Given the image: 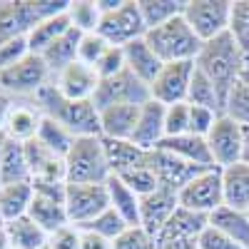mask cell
<instances>
[{
  "instance_id": "28",
  "label": "cell",
  "mask_w": 249,
  "mask_h": 249,
  "mask_svg": "<svg viewBox=\"0 0 249 249\" xmlns=\"http://www.w3.org/2000/svg\"><path fill=\"white\" fill-rule=\"evenodd\" d=\"M210 227L227 234L232 242H237L242 249H249V214L232 210V207L222 204L219 210L210 214Z\"/></svg>"
},
{
  "instance_id": "47",
  "label": "cell",
  "mask_w": 249,
  "mask_h": 249,
  "mask_svg": "<svg viewBox=\"0 0 249 249\" xmlns=\"http://www.w3.org/2000/svg\"><path fill=\"white\" fill-rule=\"evenodd\" d=\"M82 244V232H80V227L75 224H68V227H62V230L53 232L48 237V247L50 249H80Z\"/></svg>"
},
{
  "instance_id": "24",
  "label": "cell",
  "mask_w": 249,
  "mask_h": 249,
  "mask_svg": "<svg viewBox=\"0 0 249 249\" xmlns=\"http://www.w3.org/2000/svg\"><path fill=\"white\" fill-rule=\"evenodd\" d=\"M28 217L43 230L48 237L62 227H68L70 219H68V210H65V202L60 199H53V197H43V195H35L33 197V204L28 210Z\"/></svg>"
},
{
  "instance_id": "3",
  "label": "cell",
  "mask_w": 249,
  "mask_h": 249,
  "mask_svg": "<svg viewBox=\"0 0 249 249\" xmlns=\"http://www.w3.org/2000/svg\"><path fill=\"white\" fill-rule=\"evenodd\" d=\"M70 0H3L0 3V45L25 37L37 23L68 13Z\"/></svg>"
},
{
  "instance_id": "1",
  "label": "cell",
  "mask_w": 249,
  "mask_h": 249,
  "mask_svg": "<svg viewBox=\"0 0 249 249\" xmlns=\"http://www.w3.org/2000/svg\"><path fill=\"white\" fill-rule=\"evenodd\" d=\"M35 100L40 112L62 124L72 137H100V110L92 100H70L53 82H48Z\"/></svg>"
},
{
  "instance_id": "53",
  "label": "cell",
  "mask_w": 249,
  "mask_h": 249,
  "mask_svg": "<svg viewBox=\"0 0 249 249\" xmlns=\"http://www.w3.org/2000/svg\"><path fill=\"white\" fill-rule=\"evenodd\" d=\"M0 249H10V237H8V230L3 222H0Z\"/></svg>"
},
{
  "instance_id": "12",
  "label": "cell",
  "mask_w": 249,
  "mask_h": 249,
  "mask_svg": "<svg viewBox=\"0 0 249 249\" xmlns=\"http://www.w3.org/2000/svg\"><path fill=\"white\" fill-rule=\"evenodd\" d=\"M179 207L184 210H192L199 214L210 217L214 210L224 204V187H222V170L212 167L202 172L199 177H195L190 184H184L177 192Z\"/></svg>"
},
{
  "instance_id": "49",
  "label": "cell",
  "mask_w": 249,
  "mask_h": 249,
  "mask_svg": "<svg viewBox=\"0 0 249 249\" xmlns=\"http://www.w3.org/2000/svg\"><path fill=\"white\" fill-rule=\"evenodd\" d=\"M197 247L199 249H242L237 242H232L227 234L214 230V227H207V230L197 237Z\"/></svg>"
},
{
  "instance_id": "7",
  "label": "cell",
  "mask_w": 249,
  "mask_h": 249,
  "mask_svg": "<svg viewBox=\"0 0 249 249\" xmlns=\"http://www.w3.org/2000/svg\"><path fill=\"white\" fill-rule=\"evenodd\" d=\"M97 33L115 48H124V45L135 43V40L144 37L147 28H144L137 0H122L115 10L102 13Z\"/></svg>"
},
{
  "instance_id": "18",
  "label": "cell",
  "mask_w": 249,
  "mask_h": 249,
  "mask_svg": "<svg viewBox=\"0 0 249 249\" xmlns=\"http://www.w3.org/2000/svg\"><path fill=\"white\" fill-rule=\"evenodd\" d=\"M102 144H105V155H107V164L112 175H124L130 170L137 167H150L152 164V152L137 147L130 140H105L102 137Z\"/></svg>"
},
{
  "instance_id": "35",
  "label": "cell",
  "mask_w": 249,
  "mask_h": 249,
  "mask_svg": "<svg viewBox=\"0 0 249 249\" xmlns=\"http://www.w3.org/2000/svg\"><path fill=\"white\" fill-rule=\"evenodd\" d=\"M197 68V65H195ZM187 105H195V107H207V110H214V112H224V102L217 92V88L212 85V80L202 75L199 70H195L192 77V85L190 92H187Z\"/></svg>"
},
{
  "instance_id": "43",
  "label": "cell",
  "mask_w": 249,
  "mask_h": 249,
  "mask_svg": "<svg viewBox=\"0 0 249 249\" xmlns=\"http://www.w3.org/2000/svg\"><path fill=\"white\" fill-rule=\"evenodd\" d=\"M187 132H190V105L179 102L164 107V137H179Z\"/></svg>"
},
{
  "instance_id": "42",
  "label": "cell",
  "mask_w": 249,
  "mask_h": 249,
  "mask_svg": "<svg viewBox=\"0 0 249 249\" xmlns=\"http://www.w3.org/2000/svg\"><path fill=\"white\" fill-rule=\"evenodd\" d=\"M107 48H110V43L100 33H82L80 48H77V60L85 62V65H90V68H95Z\"/></svg>"
},
{
  "instance_id": "10",
  "label": "cell",
  "mask_w": 249,
  "mask_h": 249,
  "mask_svg": "<svg viewBox=\"0 0 249 249\" xmlns=\"http://www.w3.org/2000/svg\"><path fill=\"white\" fill-rule=\"evenodd\" d=\"M207 147H210L214 167L227 170L232 164L242 162V147H244V124L232 120L230 115H219L210 135L204 137Z\"/></svg>"
},
{
  "instance_id": "32",
  "label": "cell",
  "mask_w": 249,
  "mask_h": 249,
  "mask_svg": "<svg viewBox=\"0 0 249 249\" xmlns=\"http://www.w3.org/2000/svg\"><path fill=\"white\" fill-rule=\"evenodd\" d=\"M105 184H107V192H110V207L112 210L130 227L140 224V195H135L130 187L115 175H110V179Z\"/></svg>"
},
{
  "instance_id": "40",
  "label": "cell",
  "mask_w": 249,
  "mask_h": 249,
  "mask_svg": "<svg viewBox=\"0 0 249 249\" xmlns=\"http://www.w3.org/2000/svg\"><path fill=\"white\" fill-rule=\"evenodd\" d=\"M127 222H124L112 207H107L105 212H102L100 217H95L90 224H85V227H80V230H90V232H95V234H100V237H105V239H110V242H115L124 230H127Z\"/></svg>"
},
{
  "instance_id": "54",
  "label": "cell",
  "mask_w": 249,
  "mask_h": 249,
  "mask_svg": "<svg viewBox=\"0 0 249 249\" xmlns=\"http://www.w3.org/2000/svg\"><path fill=\"white\" fill-rule=\"evenodd\" d=\"M242 162L249 164V127H244V147H242Z\"/></svg>"
},
{
  "instance_id": "2",
  "label": "cell",
  "mask_w": 249,
  "mask_h": 249,
  "mask_svg": "<svg viewBox=\"0 0 249 249\" xmlns=\"http://www.w3.org/2000/svg\"><path fill=\"white\" fill-rule=\"evenodd\" d=\"M195 65H197V70L202 75H207L212 80V85L217 88L222 102H227V95H230L237 77L247 68V57L237 48L232 35L224 33V35H219V37H214V40H210V43L202 45Z\"/></svg>"
},
{
  "instance_id": "29",
  "label": "cell",
  "mask_w": 249,
  "mask_h": 249,
  "mask_svg": "<svg viewBox=\"0 0 249 249\" xmlns=\"http://www.w3.org/2000/svg\"><path fill=\"white\" fill-rule=\"evenodd\" d=\"M70 28H72V25H70L68 13H60V15H53V18L43 20V23H37V25L25 35L28 50H30L33 55H43V53L55 43V40H57L60 35H65Z\"/></svg>"
},
{
  "instance_id": "15",
  "label": "cell",
  "mask_w": 249,
  "mask_h": 249,
  "mask_svg": "<svg viewBox=\"0 0 249 249\" xmlns=\"http://www.w3.org/2000/svg\"><path fill=\"white\" fill-rule=\"evenodd\" d=\"M152 170L157 175L160 187H167V190H172V192H179L184 184H190L195 177H199L202 172L212 170V167H199V164L184 162V160H179L170 152L155 150L152 152Z\"/></svg>"
},
{
  "instance_id": "21",
  "label": "cell",
  "mask_w": 249,
  "mask_h": 249,
  "mask_svg": "<svg viewBox=\"0 0 249 249\" xmlns=\"http://www.w3.org/2000/svg\"><path fill=\"white\" fill-rule=\"evenodd\" d=\"M122 50H124V68H127L132 75H137L144 85H152L164 62L155 55V50L147 45V40L140 37V40H135V43L124 45Z\"/></svg>"
},
{
  "instance_id": "34",
  "label": "cell",
  "mask_w": 249,
  "mask_h": 249,
  "mask_svg": "<svg viewBox=\"0 0 249 249\" xmlns=\"http://www.w3.org/2000/svg\"><path fill=\"white\" fill-rule=\"evenodd\" d=\"M144 28L152 30L184 13V0H137Z\"/></svg>"
},
{
  "instance_id": "5",
  "label": "cell",
  "mask_w": 249,
  "mask_h": 249,
  "mask_svg": "<svg viewBox=\"0 0 249 249\" xmlns=\"http://www.w3.org/2000/svg\"><path fill=\"white\" fill-rule=\"evenodd\" d=\"M147 45L155 50V55L162 62H182V60H197L202 50V40L195 35V30L187 25V20L179 15L160 28H152L144 33Z\"/></svg>"
},
{
  "instance_id": "51",
  "label": "cell",
  "mask_w": 249,
  "mask_h": 249,
  "mask_svg": "<svg viewBox=\"0 0 249 249\" xmlns=\"http://www.w3.org/2000/svg\"><path fill=\"white\" fill-rule=\"evenodd\" d=\"M157 249H199L197 239H157Z\"/></svg>"
},
{
  "instance_id": "19",
  "label": "cell",
  "mask_w": 249,
  "mask_h": 249,
  "mask_svg": "<svg viewBox=\"0 0 249 249\" xmlns=\"http://www.w3.org/2000/svg\"><path fill=\"white\" fill-rule=\"evenodd\" d=\"M25 150H28V164H30V182L33 179H40V182H68V177H65V157L50 152L37 140L25 142Z\"/></svg>"
},
{
  "instance_id": "58",
  "label": "cell",
  "mask_w": 249,
  "mask_h": 249,
  "mask_svg": "<svg viewBox=\"0 0 249 249\" xmlns=\"http://www.w3.org/2000/svg\"><path fill=\"white\" fill-rule=\"evenodd\" d=\"M247 214H249V212H247Z\"/></svg>"
},
{
  "instance_id": "6",
  "label": "cell",
  "mask_w": 249,
  "mask_h": 249,
  "mask_svg": "<svg viewBox=\"0 0 249 249\" xmlns=\"http://www.w3.org/2000/svg\"><path fill=\"white\" fill-rule=\"evenodd\" d=\"M230 13L232 0H187L182 18L202 43H210L230 30Z\"/></svg>"
},
{
  "instance_id": "25",
  "label": "cell",
  "mask_w": 249,
  "mask_h": 249,
  "mask_svg": "<svg viewBox=\"0 0 249 249\" xmlns=\"http://www.w3.org/2000/svg\"><path fill=\"white\" fill-rule=\"evenodd\" d=\"M224 187V204L239 212H249V164L237 162L232 167L222 170Z\"/></svg>"
},
{
  "instance_id": "9",
  "label": "cell",
  "mask_w": 249,
  "mask_h": 249,
  "mask_svg": "<svg viewBox=\"0 0 249 249\" xmlns=\"http://www.w3.org/2000/svg\"><path fill=\"white\" fill-rule=\"evenodd\" d=\"M50 68L40 55L28 53L15 65L0 70V90L15 95H37L50 82Z\"/></svg>"
},
{
  "instance_id": "27",
  "label": "cell",
  "mask_w": 249,
  "mask_h": 249,
  "mask_svg": "<svg viewBox=\"0 0 249 249\" xmlns=\"http://www.w3.org/2000/svg\"><path fill=\"white\" fill-rule=\"evenodd\" d=\"M35 190L30 182H18V184H3L0 187V222H13L25 217L30 204H33Z\"/></svg>"
},
{
  "instance_id": "22",
  "label": "cell",
  "mask_w": 249,
  "mask_h": 249,
  "mask_svg": "<svg viewBox=\"0 0 249 249\" xmlns=\"http://www.w3.org/2000/svg\"><path fill=\"white\" fill-rule=\"evenodd\" d=\"M162 152H170L184 162H192V164H199V167H214L212 162V155H210V147H207V140L204 137H197V135H179V137H164L160 142ZM219 170V167H217Z\"/></svg>"
},
{
  "instance_id": "11",
  "label": "cell",
  "mask_w": 249,
  "mask_h": 249,
  "mask_svg": "<svg viewBox=\"0 0 249 249\" xmlns=\"http://www.w3.org/2000/svg\"><path fill=\"white\" fill-rule=\"evenodd\" d=\"M195 60H182V62H164L160 75L150 85V100L160 102V105L170 107L187 102V92H190L192 77H195Z\"/></svg>"
},
{
  "instance_id": "57",
  "label": "cell",
  "mask_w": 249,
  "mask_h": 249,
  "mask_svg": "<svg viewBox=\"0 0 249 249\" xmlns=\"http://www.w3.org/2000/svg\"><path fill=\"white\" fill-rule=\"evenodd\" d=\"M247 65H249V60H247Z\"/></svg>"
},
{
  "instance_id": "38",
  "label": "cell",
  "mask_w": 249,
  "mask_h": 249,
  "mask_svg": "<svg viewBox=\"0 0 249 249\" xmlns=\"http://www.w3.org/2000/svg\"><path fill=\"white\" fill-rule=\"evenodd\" d=\"M70 25L80 33H97L102 13L97 8V0H70L68 5Z\"/></svg>"
},
{
  "instance_id": "41",
  "label": "cell",
  "mask_w": 249,
  "mask_h": 249,
  "mask_svg": "<svg viewBox=\"0 0 249 249\" xmlns=\"http://www.w3.org/2000/svg\"><path fill=\"white\" fill-rule=\"evenodd\" d=\"M115 177H120V179H122L124 184H127L135 195H140V197L155 192L157 187H160L157 175H155V170H152V164H150V167H137V170H130V172H124V175H115Z\"/></svg>"
},
{
  "instance_id": "14",
  "label": "cell",
  "mask_w": 249,
  "mask_h": 249,
  "mask_svg": "<svg viewBox=\"0 0 249 249\" xmlns=\"http://www.w3.org/2000/svg\"><path fill=\"white\" fill-rule=\"evenodd\" d=\"M177 207H179L177 192L167 190V187H157L155 192L140 197V227L157 239Z\"/></svg>"
},
{
  "instance_id": "52",
  "label": "cell",
  "mask_w": 249,
  "mask_h": 249,
  "mask_svg": "<svg viewBox=\"0 0 249 249\" xmlns=\"http://www.w3.org/2000/svg\"><path fill=\"white\" fill-rule=\"evenodd\" d=\"M10 110H13V102H10L8 92L0 90V135H3V130H5V120H8Z\"/></svg>"
},
{
  "instance_id": "45",
  "label": "cell",
  "mask_w": 249,
  "mask_h": 249,
  "mask_svg": "<svg viewBox=\"0 0 249 249\" xmlns=\"http://www.w3.org/2000/svg\"><path fill=\"white\" fill-rule=\"evenodd\" d=\"M217 117H219V112H214V110L190 105V135L207 137V135H210V130L214 127Z\"/></svg>"
},
{
  "instance_id": "8",
  "label": "cell",
  "mask_w": 249,
  "mask_h": 249,
  "mask_svg": "<svg viewBox=\"0 0 249 249\" xmlns=\"http://www.w3.org/2000/svg\"><path fill=\"white\" fill-rule=\"evenodd\" d=\"M147 100H150V85H144L127 68L112 77L100 80V88L92 97L97 110L115 107V105H144Z\"/></svg>"
},
{
  "instance_id": "16",
  "label": "cell",
  "mask_w": 249,
  "mask_h": 249,
  "mask_svg": "<svg viewBox=\"0 0 249 249\" xmlns=\"http://www.w3.org/2000/svg\"><path fill=\"white\" fill-rule=\"evenodd\" d=\"M53 85L70 100H92L100 88V75L95 68L75 60L72 65L60 70L53 80Z\"/></svg>"
},
{
  "instance_id": "46",
  "label": "cell",
  "mask_w": 249,
  "mask_h": 249,
  "mask_svg": "<svg viewBox=\"0 0 249 249\" xmlns=\"http://www.w3.org/2000/svg\"><path fill=\"white\" fill-rule=\"evenodd\" d=\"M95 70H97L100 80H105V77H112V75L122 72V70H124V50L110 45V48L105 50V55L100 57V62L95 65Z\"/></svg>"
},
{
  "instance_id": "23",
  "label": "cell",
  "mask_w": 249,
  "mask_h": 249,
  "mask_svg": "<svg viewBox=\"0 0 249 249\" xmlns=\"http://www.w3.org/2000/svg\"><path fill=\"white\" fill-rule=\"evenodd\" d=\"M0 182H3V184L30 182V164H28L25 142H15V140L5 137L3 155H0ZM3 184H0V187H3Z\"/></svg>"
},
{
  "instance_id": "33",
  "label": "cell",
  "mask_w": 249,
  "mask_h": 249,
  "mask_svg": "<svg viewBox=\"0 0 249 249\" xmlns=\"http://www.w3.org/2000/svg\"><path fill=\"white\" fill-rule=\"evenodd\" d=\"M5 230L15 249H43L48 244V234L28 214L20 219H13V222H5Z\"/></svg>"
},
{
  "instance_id": "48",
  "label": "cell",
  "mask_w": 249,
  "mask_h": 249,
  "mask_svg": "<svg viewBox=\"0 0 249 249\" xmlns=\"http://www.w3.org/2000/svg\"><path fill=\"white\" fill-rule=\"evenodd\" d=\"M28 53L30 50H28V40L25 37H18V40H10V43L0 45V70L15 65V62L23 60Z\"/></svg>"
},
{
  "instance_id": "17",
  "label": "cell",
  "mask_w": 249,
  "mask_h": 249,
  "mask_svg": "<svg viewBox=\"0 0 249 249\" xmlns=\"http://www.w3.org/2000/svg\"><path fill=\"white\" fill-rule=\"evenodd\" d=\"M164 140V105L155 100H147L144 105L140 107V117L135 124V132L130 137V142H135L137 147L142 150H157L160 142Z\"/></svg>"
},
{
  "instance_id": "4",
  "label": "cell",
  "mask_w": 249,
  "mask_h": 249,
  "mask_svg": "<svg viewBox=\"0 0 249 249\" xmlns=\"http://www.w3.org/2000/svg\"><path fill=\"white\" fill-rule=\"evenodd\" d=\"M110 164L102 137H75L65 155V177L70 184H105L110 179Z\"/></svg>"
},
{
  "instance_id": "31",
  "label": "cell",
  "mask_w": 249,
  "mask_h": 249,
  "mask_svg": "<svg viewBox=\"0 0 249 249\" xmlns=\"http://www.w3.org/2000/svg\"><path fill=\"white\" fill-rule=\"evenodd\" d=\"M80 37H82V33L80 30H75V28H70L65 35H60L55 43L40 55L45 60V65L50 68V72L53 75H57L60 70H65L68 65H72V62L77 60V48H80Z\"/></svg>"
},
{
  "instance_id": "44",
  "label": "cell",
  "mask_w": 249,
  "mask_h": 249,
  "mask_svg": "<svg viewBox=\"0 0 249 249\" xmlns=\"http://www.w3.org/2000/svg\"><path fill=\"white\" fill-rule=\"evenodd\" d=\"M112 249H157V239L147 230H142L140 224H135V227H127L112 242Z\"/></svg>"
},
{
  "instance_id": "36",
  "label": "cell",
  "mask_w": 249,
  "mask_h": 249,
  "mask_svg": "<svg viewBox=\"0 0 249 249\" xmlns=\"http://www.w3.org/2000/svg\"><path fill=\"white\" fill-rule=\"evenodd\" d=\"M224 115H230L239 124L249 127V65L244 68V72L237 77L234 88L230 90V95H227Z\"/></svg>"
},
{
  "instance_id": "20",
  "label": "cell",
  "mask_w": 249,
  "mask_h": 249,
  "mask_svg": "<svg viewBox=\"0 0 249 249\" xmlns=\"http://www.w3.org/2000/svg\"><path fill=\"white\" fill-rule=\"evenodd\" d=\"M142 105H115L100 110V137L105 140H130L140 117Z\"/></svg>"
},
{
  "instance_id": "56",
  "label": "cell",
  "mask_w": 249,
  "mask_h": 249,
  "mask_svg": "<svg viewBox=\"0 0 249 249\" xmlns=\"http://www.w3.org/2000/svg\"><path fill=\"white\" fill-rule=\"evenodd\" d=\"M43 249H50V247H48V244H45V247H43Z\"/></svg>"
},
{
  "instance_id": "50",
  "label": "cell",
  "mask_w": 249,
  "mask_h": 249,
  "mask_svg": "<svg viewBox=\"0 0 249 249\" xmlns=\"http://www.w3.org/2000/svg\"><path fill=\"white\" fill-rule=\"evenodd\" d=\"M80 232H82V244H80V249H112V242H110V239L100 237V234H95V232H90V230H80Z\"/></svg>"
},
{
  "instance_id": "37",
  "label": "cell",
  "mask_w": 249,
  "mask_h": 249,
  "mask_svg": "<svg viewBox=\"0 0 249 249\" xmlns=\"http://www.w3.org/2000/svg\"><path fill=\"white\" fill-rule=\"evenodd\" d=\"M35 140L43 144V147H48L50 152L60 155V157H65L68 150L72 147V142H75V137L62 127V124H57L55 120H50L45 115H43V120H40V127H37Z\"/></svg>"
},
{
  "instance_id": "26",
  "label": "cell",
  "mask_w": 249,
  "mask_h": 249,
  "mask_svg": "<svg viewBox=\"0 0 249 249\" xmlns=\"http://www.w3.org/2000/svg\"><path fill=\"white\" fill-rule=\"evenodd\" d=\"M207 227H210V217L177 207L170 222L164 224V230L160 232L157 239H197Z\"/></svg>"
},
{
  "instance_id": "39",
  "label": "cell",
  "mask_w": 249,
  "mask_h": 249,
  "mask_svg": "<svg viewBox=\"0 0 249 249\" xmlns=\"http://www.w3.org/2000/svg\"><path fill=\"white\" fill-rule=\"evenodd\" d=\"M232 40L237 43V48L244 53V57L249 60V0H234L232 3V13H230V30Z\"/></svg>"
},
{
  "instance_id": "13",
  "label": "cell",
  "mask_w": 249,
  "mask_h": 249,
  "mask_svg": "<svg viewBox=\"0 0 249 249\" xmlns=\"http://www.w3.org/2000/svg\"><path fill=\"white\" fill-rule=\"evenodd\" d=\"M110 207L107 184H70L65 190L68 219L75 227H85Z\"/></svg>"
},
{
  "instance_id": "55",
  "label": "cell",
  "mask_w": 249,
  "mask_h": 249,
  "mask_svg": "<svg viewBox=\"0 0 249 249\" xmlns=\"http://www.w3.org/2000/svg\"><path fill=\"white\" fill-rule=\"evenodd\" d=\"M3 144H5V135H0V155H3ZM3 184V182H0Z\"/></svg>"
},
{
  "instance_id": "30",
  "label": "cell",
  "mask_w": 249,
  "mask_h": 249,
  "mask_svg": "<svg viewBox=\"0 0 249 249\" xmlns=\"http://www.w3.org/2000/svg\"><path fill=\"white\" fill-rule=\"evenodd\" d=\"M40 120H43V112H37L33 107H25V105H13V110H10V115L5 120L3 135L8 140H15V142H30L37 135Z\"/></svg>"
}]
</instances>
